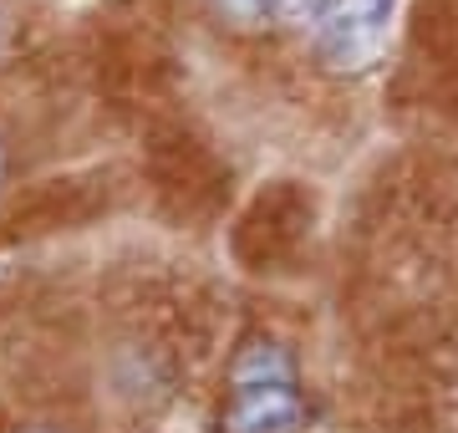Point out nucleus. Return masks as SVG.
<instances>
[{"label":"nucleus","mask_w":458,"mask_h":433,"mask_svg":"<svg viewBox=\"0 0 458 433\" xmlns=\"http://www.w3.org/2000/svg\"><path fill=\"white\" fill-rule=\"evenodd\" d=\"M209 11L234 31H260V26L285 21V0H209Z\"/></svg>","instance_id":"20e7f679"},{"label":"nucleus","mask_w":458,"mask_h":433,"mask_svg":"<svg viewBox=\"0 0 458 433\" xmlns=\"http://www.w3.org/2000/svg\"><path fill=\"white\" fill-rule=\"evenodd\" d=\"M0 168H5V158H0Z\"/></svg>","instance_id":"39448f33"},{"label":"nucleus","mask_w":458,"mask_h":433,"mask_svg":"<svg viewBox=\"0 0 458 433\" xmlns=\"http://www.w3.org/2000/svg\"><path fill=\"white\" fill-rule=\"evenodd\" d=\"M306 219H311V200L295 183H276L270 194H260L240 215V225H234V255L255 270L276 266V260H285L295 250V240L306 234Z\"/></svg>","instance_id":"7ed1b4c3"},{"label":"nucleus","mask_w":458,"mask_h":433,"mask_svg":"<svg viewBox=\"0 0 458 433\" xmlns=\"http://www.w3.org/2000/svg\"><path fill=\"white\" fill-rule=\"evenodd\" d=\"M393 16H397V0H321V11L311 21L321 62L342 72L372 67L377 51L387 47Z\"/></svg>","instance_id":"f03ea898"},{"label":"nucleus","mask_w":458,"mask_h":433,"mask_svg":"<svg viewBox=\"0 0 458 433\" xmlns=\"http://www.w3.org/2000/svg\"><path fill=\"white\" fill-rule=\"evenodd\" d=\"M306 418L295 357L276 336H250L229 362V398L219 433H295Z\"/></svg>","instance_id":"f257e3e1"}]
</instances>
